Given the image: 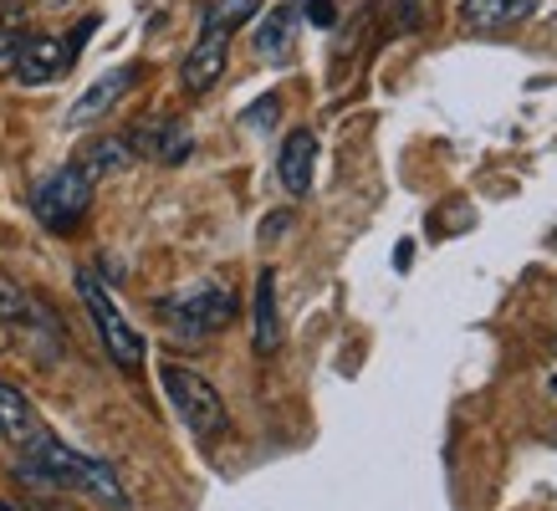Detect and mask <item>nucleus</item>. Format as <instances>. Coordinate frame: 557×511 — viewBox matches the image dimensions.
<instances>
[{
  "mask_svg": "<svg viewBox=\"0 0 557 511\" xmlns=\"http://www.w3.org/2000/svg\"><path fill=\"white\" fill-rule=\"evenodd\" d=\"M282 230H292V210H276V215L261 221V236L267 240H282Z\"/></svg>",
  "mask_w": 557,
  "mask_h": 511,
  "instance_id": "nucleus-20",
  "label": "nucleus"
},
{
  "mask_svg": "<svg viewBox=\"0 0 557 511\" xmlns=\"http://www.w3.org/2000/svg\"><path fill=\"white\" fill-rule=\"evenodd\" d=\"M542 0H460V26L475 36H491V32H511L522 21L537 16Z\"/></svg>",
  "mask_w": 557,
  "mask_h": 511,
  "instance_id": "nucleus-7",
  "label": "nucleus"
},
{
  "mask_svg": "<svg viewBox=\"0 0 557 511\" xmlns=\"http://www.w3.org/2000/svg\"><path fill=\"white\" fill-rule=\"evenodd\" d=\"M553 445H557V435H553Z\"/></svg>",
  "mask_w": 557,
  "mask_h": 511,
  "instance_id": "nucleus-23",
  "label": "nucleus"
},
{
  "mask_svg": "<svg viewBox=\"0 0 557 511\" xmlns=\"http://www.w3.org/2000/svg\"><path fill=\"white\" fill-rule=\"evenodd\" d=\"M153 153H159L164 164H185V159H189V128H185V123H164V128H159V144H153Z\"/></svg>",
  "mask_w": 557,
  "mask_h": 511,
  "instance_id": "nucleus-16",
  "label": "nucleus"
},
{
  "mask_svg": "<svg viewBox=\"0 0 557 511\" xmlns=\"http://www.w3.org/2000/svg\"><path fill=\"white\" fill-rule=\"evenodd\" d=\"M251 348L271 358L282 348V317H276V272H256V302H251Z\"/></svg>",
  "mask_w": 557,
  "mask_h": 511,
  "instance_id": "nucleus-12",
  "label": "nucleus"
},
{
  "mask_svg": "<svg viewBox=\"0 0 557 511\" xmlns=\"http://www.w3.org/2000/svg\"><path fill=\"white\" fill-rule=\"evenodd\" d=\"M261 11V0H215L210 5V16H205V32H236V26H246V21Z\"/></svg>",
  "mask_w": 557,
  "mask_h": 511,
  "instance_id": "nucleus-15",
  "label": "nucleus"
},
{
  "mask_svg": "<svg viewBox=\"0 0 557 511\" xmlns=\"http://www.w3.org/2000/svg\"><path fill=\"white\" fill-rule=\"evenodd\" d=\"M302 11L312 26H322V32H333V21H338V5H333V0H302Z\"/></svg>",
  "mask_w": 557,
  "mask_h": 511,
  "instance_id": "nucleus-18",
  "label": "nucleus"
},
{
  "mask_svg": "<svg viewBox=\"0 0 557 511\" xmlns=\"http://www.w3.org/2000/svg\"><path fill=\"white\" fill-rule=\"evenodd\" d=\"M92 179H102V174H119L134 164V138H98V144H87L83 159H77Z\"/></svg>",
  "mask_w": 557,
  "mask_h": 511,
  "instance_id": "nucleus-14",
  "label": "nucleus"
},
{
  "mask_svg": "<svg viewBox=\"0 0 557 511\" xmlns=\"http://www.w3.org/2000/svg\"><path fill=\"white\" fill-rule=\"evenodd\" d=\"M21 41H26V36H21V32H5V36H0V67H5V72H16Z\"/></svg>",
  "mask_w": 557,
  "mask_h": 511,
  "instance_id": "nucleus-19",
  "label": "nucleus"
},
{
  "mask_svg": "<svg viewBox=\"0 0 557 511\" xmlns=\"http://www.w3.org/2000/svg\"><path fill=\"white\" fill-rule=\"evenodd\" d=\"M164 394H170L174 414L185 420V429L195 440H220L231 429V414H225V399L205 374L195 369H180V363H164Z\"/></svg>",
  "mask_w": 557,
  "mask_h": 511,
  "instance_id": "nucleus-3",
  "label": "nucleus"
},
{
  "mask_svg": "<svg viewBox=\"0 0 557 511\" xmlns=\"http://www.w3.org/2000/svg\"><path fill=\"white\" fill-rule=\"evenodd\" d=\"M553 394H557V378H553Z\"/></svg>",
  "mask_w": 557,
  "mask_h": 511,
  "instance_id": "nucleus-22",
  "label": "nucleus"
},
{
  "mask_svg": "<svg viewBox=\"0 0 557 511\" xmlns=\"http://www.w3.org/2000/svg\"><path fill=\"white\" fill-rule=\"evenodd\" d=\"M72 67V51L62 36H26L21 41V57H16V77L21 83H51Z\"/></svg>",
  "mask_w": 557,
  "mask_h": 511,
  "instance_id": "nucleus-10",
  "label": "nucleus"
},
{
  "mask_svg": "<svg viewBox=\"0 0 557 511\" xmlns=\"http://www.w3.org/2000/svg\"><path fill=\"white\" fill-rule=\"evenodd\" d=\"M41 435H47V425H41L36 404L16 389V384H5V378H0V440L21 456V450H26V445H36Z\"/></svg>",
  "mask_w": 557,
  "mask_h": 511,
  "instance_id": "nucleus-8",
  "label": "nucleus"
},
{
  "mask_svg": "<svg viewBox=\"0 0 557 511\" xmlns=\"http://www.w3.org/2000/svg\"><path fill=\"white\" fill-rule=\"evenodd\" d=\"M225 57H231V36L225 32H200V41L189 47L185 67H180V87H185L189 98H205V92L220 83Z\"/></svg>",
  "mask_w": 557,
  "mask_h": 511,
  "instance_id": "nucleus-6",
  "label": "nucleus"
},
{
  "mask_svg": "<svg viewBox=\"0 0 557 511\" xmlns=\"http://www.w3.org/2000/svg\"><path fill=\"white\" fill-rule=\"evenodd\" d=\"M77 297H83L87 312H92V327H98V338H102V348H108V358H113L119 369H128V374H134L138 363H144V338L128 327V317H123L119 302L108 297V287H102L92 272H77Z\"/></svg>",
  "mask_w": 557,
  "mask_h": 511,
  "instance_id": "nucleus-5",
  "label": "nucleus"
},
{
  "mask_svg": "<svg viewBox=\"0 0 557 511\" xmlns=\"http://www.w3.org/2000/svg\"><path fill=\"white\" fill-rule=\"evenodd\" d=\"M16 476L32 481V486H47V491H83V496H98L102 507L123 511V486L119 476L102 465V460L83 456V450H72L67 440H57V435H41L36 445H26L16 456Z\"/></svg>",
  "mask_w": 557,
  "mask_h": 511,
  "instance_id": "nucleus-1",
  "label": "nucleus"
},
{
  "mask_svg": "<svg viewBox=\"0 0 557 511\" xmlns=\"http://www.w3.org/2000/svg\"><path fill=\"white\" fill-rule=\"evenodd\" d=\"M276 113H282V98H276V92H267L261 102H251V108H246V128H251V134H261V128H271V123H276Z\"/></svg>",
  "mask_w": 557,
  "mask_h": 511,
  "instance_id": "nucleus-17",
  "label": "nucleus"
},
{
  "mask_svg": "<svg viewBox=\"0 0 557 511\" xmlns=\"http://www.w3.org/2000/svg\"><path fill=\"white\" fill-rule=\"evenodd\" d=\"M292 26H297V5H271L261 26H256V51L267 57V62H287L292 57Z\"/></svg>",
  "mask_w": 557,
  "mask_h": 511,
  "instance_id": "nucleus-13",
  "label": "nucleus"
},
{
  "mask_svg": "<svg viewBox=\"0 0 557 511\" xmlns=\"http://www.w3.org/2000/svg\"><path fill=\"white\" fill-rule=\"evenodd\" d=\"M236 312H240L236 291L220 287V282H195V287L174 291V297L159 302V317H164L170 333H180V338H210V333L236 323Z\"/></svg>",
  "mask_w": 557,
  "mask_h": 511,
  "instance_id": "nucleus-2",
  "label": "nucleus"
},
{
  "mask_svg": "<svg viewBox=\"0 0 557 511\" xmlns=\"http://www.w3.org/2000/svg\"><path fill=\"white\" fill-rule=\"evenodd\" d=\"M47 5H67V0H47Z\"/></svg>",
  "mask_w": 557,
  "mask_h": 511,
  "instance_id": "nucleus-21",
  "label": "nucleus"
},
{
  "mask_svg": "<svg viewBox=\"0 0 557 511\" xmlns=\"http://www.w3.org/2000/svg\"><path fill=\"white\" fill-rule=\"evenodd\" d=\"M134 83H138V67H113V72H102L98 83H92L83 98L72 102L67 123H72V128H87V123H98L102 113H113V108H119V98H123V92H128Z\"/></svg>",
  "mask_w": 557,
  "mask_h": 511,
  "instance_id": "nucleus-9",
  "label": "nucleus"
},
{
  "mask_svg": "<svg viewBox=\"0 0 557 511\" xmlns=\"http://www.w3.org/2000/svg\"><path fill=\"white\" fill-rule=\"evenodd\" d=\"M92 185H98V179H92L83 164H67V170L47 174L32 195L36 221L47 225L51 236H72V230L83 225V215L92 210Z\"/></svg>",
  "mask_w": 557,
  "mask_h": 511,
  "instance_id": "nucleus-4",
  "label": "nucleus"
},
{
  "mask_svg": "<svg viewBox=\"0 0 557 511\" xmlns=\"http://www.w3.org/2000/svg\"><path fill=\"white\" fill-rule=\"evenodd\" d=\"M312 170H318V138L307 128H292L282 138V153H276V174H282V189L287 195H307L312 189Z\"/></svg>",
  "mask_w": 557,
  "mask_h": 511,
  "instance_id": "nucleus-11",
  "label": "nucleus"
}]
</instances>
